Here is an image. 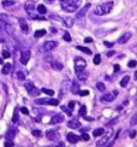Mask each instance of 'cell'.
<instances>
[{"mask_svg": "<svg viewBox=\"0 0 137 147\" xmlns=\"http://www.w3.org/2000/svg\"><path fill=\"white\" fill-rule=\"evenodd\" d=\"M64 40L67 41V42H70V41H71V36H70V34H68V33H64Z\"/></svg>", "mask_w": 137, "mask_h": 147, "instance_id": "42", "label": "cell"}, {"mask_svg": "<svg viewBox=\"0 0 137 147\" xmlns=\"http://www.w3.org/2000/svg\"><path fill=\"white\" fill-rule=\"evenodd\" d=\"M89 7H90V4H87V5H84L82 9H81L77 13H76V18L77 20H82V18L87 15V12L89 11Z\"/></svg>", "mask_w": 137, "mask_h": 147, "instance_id": "10", "label": "cell"}, {"mask_svg": "<svg viewBox=\"0 0 137 147\" xmlns=\"http://www.w3.org/2000/svg\"><path fill=\"white\" fill-rule=\"evenodd\" d=\"M81 139H83L84 141H88V140L90 139V136H89L87 133H83V134H82V136H81Z\"/></svg>", "mask_w": 137, "mask_h": 147, "instance_id": "44", "label": "cell"}, {"mask_svg": "<svg viewBox=\"0 0 137 147\" xmlns=\"http://www.w3.org/2000/svg\"><path fill=\"white\" fill-rule=\"evenodd\" d=\"M0 63H3V59L1 58H0Z\"/></svg>", "mask_w": 137, "mask_h": 147, "instance_id": "60", "label": "cell"}, {"mask_svg": "<svg viewBox=\"0 0 137 147\" xmlns=\"http://www.w3.org/2000/svg\"><path fill=\"white\" fill-rule=\"evenodd\" d=\"M13 5H15L13 0H5V1H3L4 7H11V6H13Z\"/></svg>", "mask_w": 137, "mask_h": 147, "instance_id": "30", "label": "cell"}, {"mask_svg": "<svg viewBox=\"0 0 137 147\" xmlns=\"http://www.w3.org/2000/svg\"><path fill=\"white\" fill-rule=\"evenodd\" d=\"M129 81H130V76H124L123 78H122V81H120V86L124 88V87H126V84L129 83Z\"/></svg>", "mask_w": 137, "mask_h": 147, "instance_id": "27", "label": "cell"}, {"mask_svg": "<svg viewBox=\"0 0 137 147\" xmlns=\"http://www.w3.org/2000/svg\"><path fill=\"white\" fill-rule=\"evenodd\" d=\"M3 57L4 58H10L11 56H10V52L7 51V50H4V52H3Z\"/></svg>", "mask_w": 137, "mask_h": 147, "instance_id": "46", "label": "cell"}, {"mask_svg": "<svg viewBox=\"0 0 137 147\" xmlns=\"http://www.w3.org/2000/svg\"><path fill=\"white\" fill-rule=\"evenodd\" d=\"M57 146H63V147H64V142H59Z\"/></svg>", "mask_w": 137, "mask_h": 147, "instance_id": "59", "label": "cell"}, {"mask_svg": "<svg viewBox=\"0 0 137 147\" xmlns=\"http://www.w3.org/2000/svg\"><path fill=\"white\" fill-rule=\"evenodd\" d=\"M10 71H11V64H4V68H3L1 72L4 75H9Z\"/></svg>", "mask_w": 137, "mask_h": 147, "instance_id": "26", "label": "cell"}, {"mask_svg": "<svg viewBox=\"0 0 137 147\" xmlns=\"http://www.w3.org/2000/svg\"><path fill=\"white\" fill-rule=\"evenodd\" d=\"M130 124H131V125H136V124H137V112L132 116L131 121H130Z\"/></svg>", "mask_w": 137, "mask_h": 147, "instance_id": "39", "label": "cell"}, {"mask_svg": "<svg viewBox=\"0 0 137 147\" xmlns=\"http://www.w3.org/2000/svg\"><path fill=\"white\" fill-rule=\"evenodd\" d=\"M15 136H16V129H10L7 133L5 134L6 140H13Z\"/></svg>", "mask_w": 137, "mask_h": 147, "instance_id": "24", "label": "cell"}, {"mask_svg": "<svg viewBox=\"0 0 137 147\" xmlns=\"http://www.w3.org/2000/svg\"><path fill=\"white\" fill-rule=\"evenodd\" d=\"M118 96V90H113L112 93H108V94H103L102 96H101V102H103V104H108V102H111V101H113Z\"/></svg>", "mask_w": 137, "mask_h": 147, "instance_id": "4", "label": "cell"}, {"mask_svg": "<svg viewBox=\"0 0 137 147\" xmlns=\"http://www.w3.org/2000/svg\"><path fill=\"white\" fill-rule=\"evenodd\" d=\"M34 35H35V38H41V36H45V35H46V30H45V29L36 30Z\"/></svg>", "mask_w": 137, "mask_h": 147, "instance_id": "29", "label": "cell"}, {"mask_svg": "<svg viewBox=\"0 0 137 147\" xmlns=\"http://www.w3.org/2000/svg\"><path fill=\"white\" fill-rule=\"evenodd\" d=\"M85 66H87V63H85V60L83 58H81V57L75 58V70L76 71L85 70Z\"/></svg>", "mask_w": 137, "mask_h": 147, "instance_id": "5", "label": "cell"}, {"mask_svg": "<svg viewBox=\"0 0 137 147\" xmlns=\"http://www.w3.org/2000/svg\"><path fill=\"white\" fill-rule=\"evenodd\" d=\"M70 84H71V81L70 80H67V78H65V81L63 82V88H61V96H63V94L66 92V89H68V87H70Z\"/></svg>", "mask_w": 137, "mask_h": 147, "instance_id": "22", "label": "cell"}, {"mask_svg": "<svg viewBox=\"0 0 137 147\" xmlns=\"http://www.w3.org/2000/svg\"><path fill=\"white\" fill-rule=\"evenodd\" d=\"M136 130H132V131H130V138H135L136 136Z\"/></svg>", "mask_w": 137, "mask_h": 147, "instance_id": "53", "label": "cell"}, {"mask_svg": "<svg viewBox=\"0 0 137 147\" xmlns=\"http://www.w3.org/2000/svg\"><path fill=\"white\" fill-rule=\"evenodd\" d=\"M18 23H19L21 30L23 33H28L29 32V27H28V24H27V22H26L24 18H19V20H18Z\"/></svg>", "mask_w": 137, "mask_h": 147, "instance_id": "17", "label": "cell"}, {"mask_svg": "<svg viewBox=\"0 0 137 147\" xmlns=\"http://www.w3.org/2000/svg\"><path fill=\"white\" fill-rule=\"evenodd\" d=\"M60 1H64V0H60Z\"/></svg>", "mask_w": 137, "mask_h": 147, "instance_id": "61", "label": "cell"}, {"mask_svg": "<svg viewBox=\"0 0 137 147\" xmlns=\"http://www.w3.org/2000/svg\"><path fill=\"white\" fill-rule=\"evenodd\" d=\"M96 88L100 90V92H105V89H106L105 84H103L102 82H97V83H96Z\"/></svg>", "mask_w": 137, "mask_h": 147, "instance_id": "36", "label": "cell"}, {"mask_svg": "<svg viewBox=\"0 0 137 147\" xmlns=\"http://www.w3.org/2000/svg\"><path fill=\"white\" fill-rule=\"evenodd\" d=\"M118 70H119V65H114V71L117 72Z\"/></svg>", "mask_w": 137, "mask_h": 147, "instance_id": "57", "label": "cell"}, {"mask_svg": "<svg viewBox=\"0 0 137 147\" xmlns=\"http://www.w3.org/2000/svg\"><path fill=\"white\" fill-rule=\"evenodd\" d=\"M4 29H5V32L7 33L9 35H13L15 34V29H13V27H12L10 23H6L4 26Z\"/></svg>", "mask_w": 137, "mask_h": 147, "instance_id": "23", "label": "cell"}, {"mask_svg": "<svg viewBox=\"0 0 137 147\" xmlns=\"http://www.w3.org/2000/svg\"><path fill=\"white\" fill-rule=\"evenodd\" d=\"M16 77L18 80H24L26 78V72H23V71H17L16 72Z\"/></svg>", "mask_w": 137, "mask_h": 147, "instance_id": "33", "label": "cell"}, {"mask_svg": "<svg viewBox=\"0 0 137 147\" xmlns=\"http://www.w3.org/2000/svg\"><path fill=\"white\" fill-rule=\"evenodd\" d=\"M76 75H77L78 80H81V81H85V80L88 78V74H87L84 70H82V71H76Z\"/></svg>", "mask_w": 137, "mask_h": 147, "instance_id": "21", "label": "cell"}, {"mask_svg": "<svg viewBox=\"0 0 137 147\" xmlns=\"http://www.w3.org/2000/svg\"><path fill=\"white\" fill-rule=\"evenodd\" d=\"M51 32H52V33H55V32H57V30H55V29L52 27V28H51Z\"/></svg>", "mask_w": 137, "mask_h": 147, "instance_id": "58", "label": "cell"}, {"mask_svg": "<svg viewBox=\"0 0 137 147\" xmlns=\"http://www.w3.org/2000/svg\"><path fill=\"white\" fill-rule=\"evenodd\" d=\"M75 105H76V102H75V101H70V102H68V109H70V110H73Z\"/></svg>", "mask_w": 137, "mask_h": 147, "instance_id": "51", "label": "cell"}, {"mask_svg": "<svg viewBox=\"0 0 137 147\" xmlns=\"http://www.w3.org/2000/svg\"><path fill=\"white\" fill-rule=\"evenodd\" d=\"M33 20H40V21H45L46 17H41V16H34Z\"/></svg>", "mask_w": 137, "mask_h": 147, "instance_id": "50", "label": "cell"}, {"mask_svg": "<svg viewBox=\"0 0 137 147\" xmlns=\"http://www.w3.org/2000/svg\"><path fill=\"white\" fill-rule=\"evenodd\" d=\"M46 136L48 140H51V141H58L59 138H60V134L58 131H55V130H48L46 133Z\"/></svg>", "mask_w": 137, "mask_h": 147, "instance_id": "9", "label": "cell"}, {"mask_svg": "<svg viewBox=\"0 0 137 147\" xmlns=\"http://www.w3.org/2000/svg\"><path fill=\"white\" fill-rule=\"evenodd\" d=\"M114 53H116L114 51H111V52H108V53H107V56H108V57H112V56H113Z\"/></svg>", "mask_w": 137, "mask_h": 147, "instance_id": "55", "label": "cell"}, {"mask_svg": "<svg viewBox=\"0 0 137 147\" xmlns=\"http://www.w3.org/2000/svg\"><path fill=\"white\" fill-rule=\"evenodd\" d=\"M41 90H42V92H43V93H45V94L49 95V96H52V95L54 94V92H53V90H51V89H48V88H42Z\"/></svg>", "mask_w": 137, "mask_h": 147, "instance_id": "37", "label": "cell"}, {"mask_svg": "<svg viewBox=\"0 0 137 147\" xmlns=\"http://www.w3.org/2000/svg\"><path fill=\"white\" fill-rule=\"evenodd\" d=\"M118 119H119V118H118V117H114L113 119H111V121H108V122H107V123H106V125H107V127H111V125H114V124L117 123V122H118Z\"/></svg>", "mask_w": 137, "mask_h": 147, "instance_id": "35", "label": "cell"}, {"mask_svg": "<svg viewBox=\"0 0 137 147\" xmlns=\"http://www.w3.org/2000/svg\"><path fill=\"white\" fill-rule=\"evenodd\" d=\"M37 11H39V13H41V15H45L46 13V12H47V9H46V6L45 5H39V6H37Z\"/></svg>", "mask_w": 137, "mask_h": 147, "instance_id": "28", "label": "cell"}, {"mask_svg": "<svg viewBox=\"0 0 137 147\" xmlns=\"http://www.w3.org/2000/svg\"><path fill=\"white\" fill-rule=\"evenodd\" d=\"M61 7H63V10L65 12H75V11H77L78 9V5L76 4H61Z\"/></svg>", "mask_w": 137, "mask_h": 147, "instance_id": "11", "label": "cell"}, {"mask_svg": "<svg viewBox=\"0 0 137 147\" xmlns=\"http://www.w3.org/2000/svg\"><path fill=\"white\" fill-rule=\"evenodd\" d=\"M113 1H107V3H103L101 5H99L97 7H95V13L99 16H105V15H108L109 12L113 9Z\"/></svg>", "mask_w": 137, "mask_h": 147, "instance_id": "1", "label": "cell"}, {"mask_svg": "<svg viewBox=\"0 0 137 147\" xmlns=\"http://www.w3.org/2000/svg\"><path fill=\"white\" fill-rule=\"evenodd\" d=\"M103 45H105L106 47H108V48H111L112 46H113V42H108V41H105V42H103Z\"/></svg>", "mask_w": 137, "mask_h": 147, "instance_id": "48", "label": "cell"}, {"mask_svg": "<svg viewBox=\"0 0 137 147\" xmlns=\"http://www.w3.org/2000/svg\"><path fill=\"white\" fill-rule=\"evenodd\" d=\"M51 66H52V69L53 70H55V71H60V70H63V64H61L60 62H54V60H53V62L51 63Z\"/></svg>", "mask_w": 137, "mask_h": 147, "instance_id": "20", "label": "cell"}, {"mask_svg": "<svg viewBox=\"0 0 137 147\" xmlns=\"http://www.w3.org/2000/svg\"><path fill=\"white\" fill-rule=\"evenodd\" d=\"M66 139H67L68 142H71V144H77V142L79 141L81 138H79L78 135H76V134L70 133V134H67V135H66Z\"/></svg>", "mask_w": 137, "mask_h": 147, "instance_id": "14", "label": "cell"}, {"mask_svg": "<svg viewBox=\"0 0 137 147\" xmlns=\"http://www.w3.org/2000/svg\"><path fill=\"white\" fill-rule=\"evenodd\" d=\"M128 65H129V68H135V66L137 65V62L136 60H130Z\"/></svg>", "mask_w": 137, "mask_h": 147, "instance_id": "43", "label": "cell"}, {"mask_svg": "<svg viewBox=\"0 0 137 147\" xmlns=\"http://www.w3.org/2000/svg\"><path fill=\"white\" fill-rule=\"evenodd\" d=\"M67 127H68V128H71V129H77V128L81 127V123H79V121H78V119L72 118V119H70V121L67 122Z\"/></svg>", "mask_w": 137, "mask_h": 147, "instance_id": "16", "label": "cell"}, {"mask_svg": "<svg viewBox=\"0 0 137 147\" xmlns=\"http://www.w3.org/2000/svg\"><path fill=\"white\" fill-rule=\"evenodd\" d=\"M35 104L39 105H52V106H57L59 104L58 99H53V98H42V99H36Z\"/></svg>", "mask_w": 137, "mask_h": 147, "instance_id": "3", "label": "cell"}, {"mask_svg": "<svg viewBox=\"0 0 137 147\" xmlns=\"http://www.w3.org/2000/svg\"><path fill=\"white\" fill-rule=\"evenodd\" d=\"M24 86H26V88H27V90H28V93H29L30 96H37V95L40 94V89L36 88L33 83L28 82V83H26Z\"/></svg>", "mask_w": 137, "mask_h": 147, "instance_id": "6", "label": "cell"}, {"mask_svg": "<svg viewBox=\"0 0 137 147\" xmlns=\"http://www.w3.org/2000/svg\"><path fill=\"white\" fill-rule=\"evenodd\" d=\"M79 0H64V1H61V4H76L78 5Z\"/></svg>", "mask_w": 137, "mask_h": 147, "instance_id": "38", "label": "cell"}, {"mask_svg": "<svg viewBox=\"0 0 137 147\" xmlns=\"http://www.w3.org/2000/svg\"><path fill=\"white\" fill-rule=\"evenodd\" d=\"M65 119L64 117V115H61V113H58V115H54L52 119H51V124H59V123H63Z\"/></svg>", "mask_w": 137, "mask_h": 147, "instance_id": "12", "label": "cell"}, {"mask_svg": "<svg viewBox=\"0 0 137 147\" xmlns=\"http://www.w3.org/2000/svg\"><path fill=\"white\" fill-rule=\"evenodd\" d=\"M33 135L34 136H36V138H40L42 134H41V131L40 130H37V129H35V130H33Z\"/></svg>", "mask_w": 137, "mask_h": 147, "instance_id": "41", "label": "cell"}, {"mask_svg": "<svg viewBox=\"0 0 137 147\" xmlns=\"http://www.w3.org/2000/svg\"><path fill=\"white\" fill-rule=\"evenodd\" d=\"M131 36H132V34L131 33H124L122 36H120V38H119V40H118V42H119V44L120 45H123V44H126V42L130 40V38H131Z\"/></svg>", "mask_w": 137, "mask_h": 147, "instance_id": "13", "label": "cell"}, {"mask_svg": "<svg viewBox=\"0 0 137 147\" xmlns=\"http://www.w3.org/2000/svg\"><path fill=\"white\" fill-rule=\"evenodd\" d=\"M78 51H82V52H84V53H87V54H91V51L89 50V48H87V47H83V46H77L76 47Z\"/></svg>", "mask_w": 137, "mask_h": 147, "instance_id": "31", "label": "cell"}, {"mask_svg": "<svg viewBox=\"0 0 137 147\" xmlns=\"http://www.w3.org/2000/svg\"><path fill=\"white\" fill-rule=\"evenodd\" d=\"M84 42H85V44H89V42H93V39L91 38H85L84 39Z\"/></svg>", "mask_w": 137, "mask_h": 147, "instance_id": "52", "label": "cell"}, {"mask_svg": "<svg viewBox=\"0 0 137 147\" xmlns=\"http://www.w3.org/2000/svg\"><path fill=\"white\" fill-rule=\"evenodd\" d=\"M18 119H19V117H18V111H17V110H15L13 117H12V122H13V123H17Z\"/></svg>", "mask_w": 137, "mask_h": 147, "instance_id": "40", "label": "cell"}, {"mask_svg": "<svg viewBox=\"0 0 137 147\" xmlns=\"http://www.w3.org/2000/svg\"><path fill=\"white\" fill-rule=\"evenodd\" d=\"M58 46V42L57 41H53V40H49V41H46L43 45H41L39 47V51L40 52H51L52 50H54L55 47Z\"/></svg>", "mask_w": 137, "mask_h": 147, "instance_id": "2", "label": "cell"}, {"mask_svg": "<svg viewBox=\"0 0 137 147\" xmlns=\"http://www.w3.org/2000/svg\"><path fill=\"white\" fill-rule=\"evenodd\" d=\"M79 116H82V117L87 116V107L84 105H82V106H81V109H79Z\"/></svg>", "mask_w": 137, "mask_h": 147, "instance_id": "34", "label": "cell"}, {"mask_svg": "<svg viewBox=\"0 0 137 147\" xmlns=\"http://www.w3.org/2000/svg\"><path fill=\"white\" fill-rule=\"evenodd\" d=\"M78 94H79V95H82V96H85V95H88V94H89V90H79V92H78Z\"/></svg>", "mask_w": 137, "mask_h": 147, "instance_id": "45", "label": "cell"}, {"mask_svg": "<svg viewBox=\"0 0 137 147\" xmlns=\"http://www.w3.org/2000/svg\"><path fill=\"white\" fill-rule=\"evenodd\" d=\"M21 112L24 113V115H29V111H28L27 107H21Z\"/></svg>", "mask_w": 137, "mask_h": 147, "instance_id": "49", "label": "cell"}, {"mask_svg": "<svg viewBox=\"0 0 137 147\" xmlns=\"http://www.w3.org/2000/svg\"><path fill=\"white\" fill-rule=\"evenodd\" d=\"M84 118H85L87 121H88V122H91V121H93V118H91V117H87V116H84Z\"/></svg>", "mask_w": 137, "mask_h": 147, "instance_id": "56", "label": "cell"}, {"mask_svg": "<svg viewBox=\"0 0 137 147\" xmlns=\"http://www.w3.org/2000/svg\"><path fill=\"white\" fill-rule=\"evenodd\" d=\"M45 1H46L47 4H54V3H55V0H45Z\"/></svg>", "mask_w": 137, "mask_h": 147, "instance_id": "54", "label": "cell"}, {"mask_svg": "<svg viewBox=\"0 0 137 147\" xmlns=\"http://www.w3.org/2000/svg\"><path fill=\"white\" fill-rule=\"evenodd\" d=\"M70 90L72 92V94H78V92H79V84L77 83V81H72L71 82Z\"/></svg>", "mask_w": 137, "mask_h": 147, "instance_id": "19", "label": "cell"}, {"mask_svg": "<svg viewBox=\"0 0 137 147\" xmlns=\"http://www.w3.org/2000/svg\"><path fill=\"white\" fill-rule=\"evenodd\" d=\"M103 133H105V129H103V128H97V129H95L94 131H93V135H94L95 138H97V136H102V135H103Z\"/></svg>", "mask_w": 137, "mask_h": 147, "instance_id": "25", "label": "cell"}, {"mask_svg": "<svg viewBox=\"0 0 137 147\" xmlns=\"http://www.w3.org/2000/svg\"><path fill=\"white\" fill-rule=\"evenodd\" d=\"M29 59H30V51H24L21 56V63L23 65H26V64H28Z\"/></svg>", "mask_w": 137, "mask_h": 147, "instance_id": "15", "label": "cell"}, {"mask_svg": "<svg viewBox=\"0 0 137 147\" xmlns=\"http://www.w3.org/2000/svg\"><path fill=\"white\" fill-rule=\"evenodd\" d=\"M112 135H113V131H112V129H111L109 131H107V135L103 136V138H101V139L96 142V146H97V147H102V146L108 145V140H109V138H111Z\"/></svg>", "mask_w": 137, "mask_h": 147, "instance_id": "8", "label": "cell"}, {"mask_svg": "<svg viewBox=\"0 0 137 147\" xmlns=\"http://www.w3.org/2000/svg\"><path fill=\"white\" fill-rule=\"evenodd\" d=\"M24 9H26V11H27V13L29 15V18H32L33 20V17L35 16L34 15V11H35V3L34 1H27L26 3V5H24Z\"/></svg>", "mask_w": 137, "mask_h": 147, "instance_id": "7", "label": "cell"}, {"mask_svg": "<svg viewBox=\"0 0 137 147\" xmlns=\"http://www.w3.org/2000/svg\"><path fill=\"white\" fill-rule=\"evenodd\" d=\"M61 22L65 24V27H67V28H72L73 23H75V20H73L72 17H65V18H63V20H61Z\"/></svg>", "mask_w": 137, "mask_h": 147, "instance_id": "18", "label": "cell"}, {"mask_svg": "<svg viewBox=\"0 0 137 147\" xmlns=\"http://www.w3.org/2000/svg\"><path fill=\"white\" fill-rule=\"evenodd\" d=\"M93 62H94L95 65H99L101 63V56L100 54H96V56H94V59H93Z\"/></svg>", "mask_w": 137, "mask_h": 147, "instance_id": "32", "label": "cell"}, {"mask_svg": "<svg viewBox=\"0 0 137 147\" xmlns=\"http://www.w3.org/2000/svg\"><path fill=\"white\" fill-rule=\"evenodd\" d=\"M5 146L6 147H12V146H15V144L12 142V140H7V141L5 142Z\"/></svg>", "mask_w": 137, "mask_h": 147, "instance_id": "47", "label": "cell"}]
</instances>
